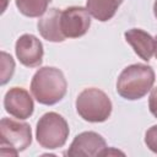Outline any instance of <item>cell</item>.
Masks as SVG:
<instances>
[{
    "label": "cell",
    "instance_id": "7a4b0ae2",
    "mask_svg": "<svg viewBox=\"0 0 157 157\" xmlns=\"http://www.w3.org/2000/svg\"><path fill=\"white\" fill-rule=\"evenodd\" d=\"M155 83V71L145 64L126 66L117 80V92L125 99L136 101L147 94Z\"/></svg>",
    "mask_w": 157,
    "mask_h": 157
},
{
    "label": "cell",
    "instance_id": "277c9868",
    "mask_svg": "<svg viewBox=\"0 0 157 157\" xmlns=\"http://www.w3.org/2000/svg\"><path fill=\"white\" fill-rule=\"evenodd\" d=\"M32 142V130L29 124L2 118L0 120V155L17 156Z\"/></svg>",
    "mask_w": 157,
    "mask_h": 157
},
{
    "label": "cell",
    "instance_id": "7c38bea8",
    "mask_svg": "<svg viewBox=\"0 0 157 157\" xmlns=\"http://www.w3.org/2000/svg\"><path fill=\"white\" fill-rule=\"evenodd\" d=\"M120 5L119 0H87L86 9L91 16L101 22L110 20Z\"/></svg>",
    "mask_w": 157,
    "mask_h": 157
},
{
    "label": "cell",
    "instance_id": "3957f363",
    "mask_svg": "<svg viewBox=\"0 0 157 157\" xmlns=\"http://www.w3.org/2000/svg\"><path fill=\"white\" fill-rule=\"evenodd\" d=\"M76 112L86 121L102 123L112 114V102L99 88H85L76 98Z\"/></svg>",
    "mask_w": 157,
    "mask_h": 157
},
{
    "label": "cell",
    "instance_id": "9a60e30c",
    "mask_svg": "<svg viewBox=\"0 0 157 157\" xmlns=\"http://www.w3.org/2000/svg\"><path fill=\"white\" fill-rule=\"evenodd\" d=\"M145 144L153 152L157 153V125L151 126L145 134Z\"/></svg>",
    "mask_w": 157,
    "mask_h": 157
},
{
    "label": "cell",
    "instance_id": "e0dca14e",
    "mask_svg": "<svg viewBox=\"0 0 157 157\" xmlns=\"http://www.w3.org/2000/svg\"><path fill=\"white\" fill-rule=\"evenodd\" d=\"M153 13L157 18V0H155V4H153Z\"/></svg>",
    "mask_w": 157,
    "mask_h": 157
},
{
    "label": "cell",
    "instance_id": "5bb4252c",
    "mask_svg": "<svg viewBox=\"0 0 157 157\" xmlns=\"http://www.w3.org/2000/svg\"><path fill=\"white\" fill-rule=\"evenodd\" d=\"M15 71V61L11 55L5 52H1V80L0 83L5 85L13 75Z\"/></svg>",
    "mask_w": 157,
    "mask_h": 157
},
{
    "label": "cell",
    "instance_id": "9c48e42d",
    "mask_svg": "<svg viewBox=\"0 0 157 157\" xmlns=\"http://www.w3.org/2000/svg\"><path fill=\"white\" fill-rule=\"evenodd\" d=\"M4 107L10 115L17 119L29 118L34 109L32 97L22 87H12L5 93Z\"/></svg>",
    "mask_w": 157,
    "mask_h": 157
},
{
    "label": "cell",
    "instance_id": "2e32d148",
    "mask_svg": "<svg viewBox=\"0 0 157 157\" xmlns=\"http://www.w3.org/2000/svg\"><path fill=\"white\" fill-rule=\"evenodd\" d=\"M148 108L151 114L155 118H157V86L151 90V94L148 98Z\"/></svg>",
    "mask_w": 157,
    "mask_h": 157
},
{
    "label": "cell",
    "instance_id": "8992f818",
    "mask_svg": "<svg viewBox=\"0 0 157 157\" xmlns=\"http://www.w3.org/2000/svg\"><path fill=\"white\" fill-rule=\"evenodd\" d=\"M91 26V16L82 6H70L61 11L60 27L65 38H78L87 33Z\"/></svg>",
    "mask_w": 157,
    "mask_h": 157
},
{
    "label": "cell",
    "instance_id": "ba28073f",
    "mask_svg": "<svg viewBox=\"0 0 157 157\" xmlns=\"http://www.w3.org/2000/svg\"><path fill=\"white\" fill-rule=\"evenodd\" d=\"M16 56L27 67H37L43 61V44L33 34H22L15 44Z\"/></svg>",
    "mask_w": 157,
    "mask_h": 157
},
{
    "label": "cell",
    "instance_id": "4fadbf2b",
    "mask_svg": "<svg viewBox=\"0 0 157 157\" xmlns=\"http://www.w3.org/2000/svg\"><path fill=\"white\" fill-rule=\"evenodd\" d=\"M52 0H15L18 11L27 17H39L45 11Z\"/></svg>",
    "mask_w": 157,
    "mask_h": 157
},
{
    "label": "cell",
    "instance_id": "5b68a950",
    "mask_svg": "<svg viewBox=\"0 0 157 157\" xmlns=\"http://www.w3.org/2000/svg\"><path fill=\"white\" fill-rule=\"evenodd\" d=\"M69 125L66 120L55 112L43 114L36 128V137L38 144L47 150L63 147L69 137Z\"/></svg>",
    "mask_w": 157,
    "mask_h": 157
},
{
    "label": "cell",
    "instance_id": "d6986e66",
    "mask_svg": "<svg viewBox=\"0 0 157 157\" xmlns=\"http://www.w3.org/2000/svg\"><path fill=\"white\" fill-rule=\"evenodd\" d=\"M119 2H120V4H121V2H123V0H119Z\"/></svg>",
    "mask_w": 157,
    "mask_h": 157
},
{
    "label": "cell",
    "instance_id": "6da1fadb",
    "mask_svg": "<svg viewBox=\"0 0 157 157\" xmlns=\"http://www.w3.org/2000/svg\"><path fill=\"white\" fill-rule=\"evenodd\" d=\"M67 82L61 70L44 66L37 70L31 81V92L36 101L44 105L60 102L66 94Z\"/></svg>",
    "mask_w": 157,
    "mask_h": 157
},
{
    "label": "cell",
    "instance_id": "30bf717a",
    "mask_svg": "<svg viewBox=\"0 0 157 157\" xmlns=\"http://www.w3.org/2000/svg\"><path fill=\"white\" fill-rule=\"evenodd\" d=\"M60 15L61 11L56 7H53L47 10L38 20V31L40 36L48 42L59 43L65 40L60 27Z\"/></svg>",
    "mask_w": 157,
    "mask_h": 157
},
{
    "label": "cell",
    "instance_id": "52a82bcc",
    "mask_svg": "<svg viewBox=\"0 0 157 157\" xmlns=\"http://www.w3.org/2000/svg\"><path fill=\"white\" fill-rule=\"evenodd\" d=\"M105 148V140L99 134L94 131H83L76 135L66 153L71 157H94L102 156Z\"/></svg>",
    "mask_w": 157,
    "mask_h": 157
},
{
    "label": "cell",
    "instance_id": "ac0fdd59",
    "mask_svg": "<svg viewBox=\"0 0 157 157\" xmlns=\"http://www.w3.org/2000/svg\"><path fill=\"white\" fill-rule=\"evenodd\" d=\"M155 56L157 58V36L155 37Z\"/></svg>",
    "mask_w": 157,
    "mask_h": 157
},
{
    "label": "cell",
    "instance_id": "8fae6325",
    "mask_svg": "<svg viewBox=\"0 0 157 157\" xmlns=\"http://www.w3.org/2000/svg\"><path fill=\"white\" fill-rule=\"evenodd\" d=\"M124 37L142 60L148 61L155 54V38L144 29L131 28L124 33Z\"/></svg>",
    "mask_w": 157,
    "mask_h": 157
}]
</instances>
